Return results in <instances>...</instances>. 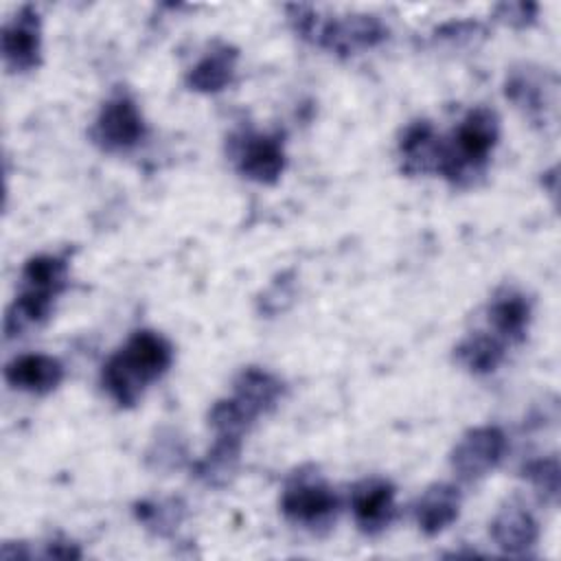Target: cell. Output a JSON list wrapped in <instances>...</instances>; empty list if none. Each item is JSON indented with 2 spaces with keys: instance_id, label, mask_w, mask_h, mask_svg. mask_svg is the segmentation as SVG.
Returning a JSON list of instances; mask_svg holds the SVG:
<instances>
[{
  "instance_id": "cell-1",
  "label": "cell",
  "mask_w": 561,
  "mask_h": 561,
  "mask_svg": "<svg viewBox=\"0 0 561 561\" xmlns=\"http://www.w3.org/2000/svg\"><path fill=\"white\" fill-rule=\"evenodd\" d=\"M171 344L153 331H136L127 344L112 355L101 373L103 388L123 408L134 405L142 390L171 366Z\"/></svg>"
},
{
  "instance_id": "cell-2",
  "label": "cell",
  "mask_w": 561,
  "mask_h": 561,
  "mask_svg": "<svg viewBox=\"0 0 561 561\" xmlns=\"http://www.w3.org/2000/svg\"><path fill=\"white\" fill-rule=\"evenodd\" d=\"M497 136L500 125L495 112L489 107L471 110L454 131L451 142L443 145L438 173L451 182L471 180L484 169L493 147L497 145Z\"/></svg>"
},
{
  "instance_id": "cell-3",
  "label": "cell",
  "mask_w": 561,
  "mask_h": 561,
  "mask_svg": "<svg viewBox=\"0 0 561 561\" xmlns=\"http://www.w3.org/2000/svg\"><path fill=\"white\" fill-rule=\"evenodd\" d=\"M90 134L101 149L125 151L142 140L145 121L136 103L127 94H118L105 101Z\"/></svg>"
},
{
  "instance_id": "cell-4",
  "label": "cell",
  "mask_w": 561,
  "mask_h": 561,
  "mask_svg": "<svg viewBox=\"0 0 561 561\" xmlns=\"http://www.w3.org/2000/svg\"><path fill=\"white\" fill-rule=\"evenodd\" d=\"M506 451V436L497 427L469 430L451 451V469L460 480L473 482L493 471Z\"/></svg>"
},
{
  "instance_id": "cell-5",
  "label": "cell",
  "mask_w": 561,
  "mask_h": 561,
  "mask_svg": "<svg viewBox=\"0 0 561 561\" xmlns=\"http://www.w3.org/2000/svg\"><path fill=\"white\" fill-rule=\"evenodd\" d=\"M337 506L340 500L335 491L318 478H296L280 497V508L285 517L311 528L331 522Z\"/></svg>"
},
{
  "instance_id": "cell-6",
  "label": "cell",
  "mask_w": 561,
  "mask_h": 561,
  "mask_svg": "<svg viewBox=\"0 0 561 561\" xmlns=\"http://www.w3.org/2000/svg\"><path fill=\"white\" fill-rule=\"evenodd\" d=\"M237 169L248 180L272 184L285 169V151L278 134H250L237 145Z\"/></svg>"
},
{
  "instance_id": "cell-7",
  "label": "cell",
  "mask_w": 561,
  "mask_h": 561,
  "mask_svg": "<svg viewBox=\"0 0 561 561\" xmlns=\"http://www.w3.org/2000/svg\"><path fill=\"white\" fill-rule=\"evenodd\" d=\"M42 37L37 11L24 7L2 28V57L11 70L24 72L39 64Z\"/></svg>"
},
{
  "instance_id": "cell-8",
  "label": "cell",
  "mask_w": 561,
  "mask_h": 561,
  "mask_svg": "<svg viewBox=\"0 0 561 561\" xmlns=\"http://www.w3.org/2000/svg\"><path fill=\"white\" fill-rule=\"evenodd\" d=\"M316 37L324 48L348 55L379 44L386 28L375 15H348L346 20H329L316 31Z\"/></svg>"
},
{
  "instance_id": "cell-9",
  "label": "cell",
  "mask_w": 561,
  "mask_h": 561,
  "mask_svg": "<svg viewBox=\"0 0 561 561\" xmlns=\"http://www.w3.org/2000/svg\"><path fill=\"white\" fill-rule=\"evenodd\" d=\"M351 508L357 526L375 535L383 530L394 515V489L386 480H364L353 489Z\"/></svg>"
},
{
  "instance_id": "cell-10",
  "label": "cell",
  "mask_w": 561,
  "mask_h": 561,
  "mask_svg": "<svg viewBox=\"0 0 561 561\" xmlns=\"http://www.w3.org/2000/svg\"><path fill=\"white\" fill-rule=\"evenodd\" d=\"M4 379L20 390L46 394L59 386L64 379V368L55 357L35 353L11 359L4 366Z\"/></svg>"
},
{
  "instance_id": "cell-11",
  "label": "cell",
  "mask_w": 561,
  "mask_h": 561,
  "mask_svg": "<svg viewBox=\"0 0 561 561\" xmlns=\"http://www.w3.org/2000/svg\"><path fill=\"white\" fill-rule=\"evenodd\" d=\"M491 537L506 554H522L535 546L539 528L522 504H508L491 522Z\"/></svg>"
},
{
  "instance_id": "cell-12",
  "label": "cell",
  "mask_w": 561,
  "mask_h": 561,
  "mask_svg": "<svg viewBox=\"0 0 561 561\" xmlns=\"http://www.w3.org/2000/svg\"><path fill=\"white\" fill-rule=\"evenodd\" d=\"M399 151L403 158V169L408 173H430L440 167L443 142L434 134V127L427 121L412 123L399 142Z\"/></svg>"
},
{
  "instance_id": "cell-13",
  "label": "cell",
  "mask_w": 561,
  "mask_h": 561,
  "mask_svg": "<svg viewBox=\"0 0 561 561\" xmlns=\"http://www.w3.org/2000/svg\"><path fill=\"white\" fill-rule=\"evenodd\" d=\"M460 511V491L454 484L438 482L425 489L416 502V524L425 535H438L445 530Z\"/></svg>"
},
{
  "instance_id": "cell-14",
  "label": "cell",
  "mask_w": 561,
  "mask_h": 561,
  "mask_svg": "<svg viewBox=\"0 0 561 561\" xmlns=\"http://www.w3.org/2000/svg\"><path fill=\"white\" fill-rule=\"evenodd\" d=\"M237 68V50L221 44L206 53L188 72L186 83L197 92H219L224 90L234 75Z\"/></svg>"
},
{
  "instance_id": "cell-15",
  "label": "cell",
  "mask_w": 561,
  "mask_h": 561,
  "mask_svg": "<svg viewBox=\"0 0 561 561\" xmlns=\"http://www.w3.org/2000/svg\"><path fill=\"white\" fill-rule=\"evenodd\" d=\"M280 394H283V383L274 375L259 368L243 370L234 381V397L254 416L270 412L278 403Z\"/></svg>"
},
{
  "instance_id": "cell-16",
  "label": "cell",
  "mask_w": 561,
  "mask_h": 561,
  "mask_svg": "<svg viewBox=\"0 0 561 561\" xmlns=\"http://www.w3.org/2000/svg\"><path fill=\"white\" fill-rule=\"evenodd\" d=\"M489 322L500 340H524L530 322V305L522 294L506 291L489 305Z\"/></svg>"
},
{
  "instance_id": "cell-17",
  "label": "cell",
  "mask_w": 561,
  "mask_h": 561,
  "mask_svg": "<svg viewBox=\"0 0 561 561\" xmlns=\"http://www.w3.org/2000/svg\"><path fill=\"white\" fill-rule=\"evenodd\" d=\"M504 357V340L497 335L486 333H473L467 340H462L456 348V359L462 364L469 373L486 375L493 373Z\"/></svg>"
},
{
  "instance_id": "cell-18",
  "label": "cell",
  "mask_w": 561,
  "mask_h": 561,
  "mask_svg": "<svg viewBox=\"0 0 561 561\" xmlns=\"http://www.w3.org/2000/svg\"><path fill=\"white\" fill-rule=\"evenodd\" d=\"M66 278H68L66 261L53 254H39L28 259L22 272L24 289L46 294L53 298L66 287Z\"/></svg>"
},
{
  "instance_id": "cell-19",
  "label": "cell",
  "mask_w": 561,
  "mask_h": 561,
  "mask_svg": "<svg viewBox=\"0 0 561 561\" xmlns=\"http://www.w3.org/2000/svg\"><path fill=\"white\" fill-rule=\"evenodd\" d=\"M239 451H241V438L217 436L215 447L197 465V476L204 478L206 482H213V484L224 482L234 471V465L239 460Z\"/></svg>"
},
{
  "instance_id": "cell-20",
  "label": "cell",
  "mask_w": 561,
  "mask_h": 561,
  "mask_svg": "<svg viewBox=\"0 0 561 561\" xmlns=\"http://www.w3.org/2000/svg\"><path fill=\"white\" fill-rule=\"evenodd\" d=\"M506 96L528 112L546 105V90H541V81L530 72H513L506 79Z\"/></svg>"
},
{
  "instance_id": "cell-21",
  "label": "cell",
  "mask_w": 561,
  "mask_h": 561,
  "mask_svg": "<svg viewBox=\"0 0 561 561\" xmlns=\"http://www.w3.org/2000/svg\"><path fill=\"white\" fill-rule=\"evenodd\" d=\"M559 476L561 473H559L557 458H541L524 467V478L548 502H557L559 497Z\"/></svg>"
}]
</instances>
